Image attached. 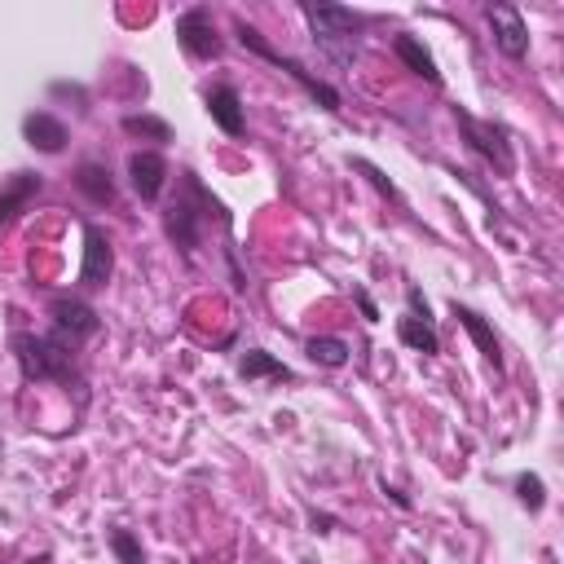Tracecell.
<instances>
[{
  "label": "cell",
  "mask_w": 564,
  "mask_h": 564,
  "mask_svg": "<svg viewBox=\"0 0 564 564\" xmlns=\"http://www.w3.org/2000/svg\"><path fill=\"white\" fill-rule=\"evenodd\" d=\"M234 35H238V44H242L247 53H256L260 62H269V66L286 70V75H291V79H295V84H300V88H304V93H308V97H313L322 110H330V115L339 110V93H335V88H330L322 75H313L304 62H295V57H291V53H282V48H273V44H269V40H264V35H260L251 22H242V18H238V22H234Z\"/></svg>",
  "instance_id": "3"
},
{
  "label": "cell",
  "mask_w": 564,
  "mask_h": 564,
  "mask_svg": "<svg viewBox=\"0 0 564 564\" xmlns=\"http://www.w3.org/2000/svg\"><path fill=\"white\" fill-rule=\"evenodd\" d=\"M212 216H216V220H229L225 203L212 198V189L185 167V172L176 176V194H172V203H167V212H163V234H167V242L181 251V260H194V247L203 242V229H207Z\"/></svg>",
  "instance_id": "1"
},
{
  "label": "cell",
  "mask_w": 564,
  "mask_h": 564,
  "mask_svg": "<svg viewBox=\"0 0 564 564\" xmlns=\"http://www.w3.org/2000/svg\"><path fill=\"white\" fill-rule=\"evenodd\" d=\"M110 551H115V560L119 564H145V551H141V542L128 533V529H110Z\"/></svg>",
  "instance_id": "22"
},
{
  "label": "cell",
  "mask_w": 564,
  "mask_h": 564,
  "mask_svg": "<svg viewBox=\"0 0 564 564\" xmlns=\"http://www.w3.org/2000/svg\"><path fill=\"white\" fill-rule=\"evenodd\" d=\"M238 375H242V379H291V370H286L278 357H269L264 348H247V352L238 357Z\"/></svg>",
  "instance_id": "20"
},
{
  "label": "cell",
  "mask_w": 564,
  "mask_h": 564,
  "mask_svg": "<svg viewBox=\"0 0 564 564\" xmlns=\"http://www.w3.org/2000/svg\"><path fill=\"white\" fill-rule=\"evenodd\" d=\"M449 115H454V123H458V132H463V141L498 172V176H511L516 172V154H511V137H507V128L502 123H494V119H476L467 106H449Z\"/></svg>",
  "instance_id": "5"
},
{
  "label": "cell",
  "mask_w": 564,
  "mask_h": 564,
  "mask_svg": "<svg viewBox=\"0 0 564 564\" xmlns=\"http://www.w3.org/2000/svg\"><path fill=\"white\" fill-rule=\"evenodd\" d=\"M348 167H352V172H361V176H366V181H370V185H375L383 198H397V185H392V181H388V176H383V172H379L370 159H348Z\"/></svg>",
  "instance_id": "23"
},
{
  "label": "cell",
  "mask_w": 564,
  "mask_h": 564,
  "mask_svg": "<svg viewBox=\"0 0 564 564\" xmlns=\"http://www.w3.org/2000/svg\"><path fill=\"white\" fill-rule=\"evenodd\" d=\"M22 141L31 150H40V154H62L70 132H66V123L53 110H26L22 115Z\"/></svg>",
  "instance_id": "11"
},
{
  "label": "cell",
  "mask_w": 564,
  "mask_h": 564,
  "mask_svg": "<svg viewBox=\"0 0 564 564\" xmlns=\"http://www.w3.org/2000/svg\"><path fill=\"white\" fill-rule=\"evenodd\" d=\"M40 189H44V176L40 172H13V176H4V185H0V229H9Z\"/></svg>",
  "instance_id": "13"
},
{
  "label": "cell",
  "mask_w": 564,
  "mask_h": 564,
  "mask_svg": "<svg viewBox=\"0 0 564 564\" xmlns=\"http://www.w3.org/2000/svg\"><path fill=\"white\" fill-rule=\"evenodd\" d=\"M48 330H57L62 339H70V344H84V339H93L97 330H101V317H97V308L84 300V295H70V291H62V295H53L48 300Z\"/></svg>",
  "instance_id": "6"
},
{
  "label": "cell",
  "mask_w": 564,
  "mask_h": 564,
  "mask_svg": "<svg viewBox=\"0 0 564 564\" xmlns=\"http://www.w3.org/2000/svg\"><path fill=\"white\" fill-rule=\"evenodd\" d=\"M75 189L93 203V207H110L115 203V172L101 163V159H84L79 167H75Z\"/></svg>",
  "instance_id": "15"
},
{
  "label": "cell",
  "mask_w": 564,
  "mask_h": 564,
  "mask_svg": "<svg viewBox=\"0 0 564 564\" xmlns=\"http://www.w3.org/2000/svg\"><path fill=\"white\" fill-rule=\"evenodd\" d=\"M115 273V247L101 225L84 220V260H79V291H101Z\"/></svg>",
  "instance_id": "9"
},
{
  "label": "cell",
  "mask_w": 564,
  "mask_h": 564,
  "mask_svg": "<svg viewBox=\"0 0 564 564\" xmlns=\"http://www.w3.org/2000/svg\"><path fill=\"white\" fill-rule=\"evenodd\" d=\"M485 22H489V40L502 57H511V62L529 57V26L516 4H485Z\"/></svg>",
  "instance_id": "8"
},
{
  "label": "cell",
  "mask_w": 564,
  "mask_h": 564,
  "mask_svg": "<svg viewBox=\"0 0 564 564\" xmlns=\"http://www.w3.org/2000/svg\"><path fill=\"white\" fill-rule=\"evenodd\" d=\"M397 335H401L405 348H414V352H423V357H436V352H441V335H436V326L423 322V317L401 313V317H397Z\"/></svg>",
  "instance_id": "17"
},
{
  "label": "cell",
  "mask_w": 564,
  "mask_h": 564,
  "mask_svg": "<svg viewBox=\"0 0 564 564\" xmlns=\"http://www.w3.org/2000/svg\"><path fill=\"white\" fill-rule=\"evenodd\" d=\"M167 159L159 154V150H132L128 154V185L137 189V198H145V203H154L159 194H163V185H167Z\"/></svg>",
  "instance_id": "10"
},
{
  "label": "cell",
  "mask_w": 564,
  "mask_h": 564,
  "mask_svg": "<svg viewBox=\"0 0 564 564\" xmlns=\"http://www.w3.org/2000/svg\"><path fill=\"white\" fill-rule=\"evenodd\" d=\"M516 498H520L529 511H542V507H546V485H542V476L520 471V476H516Z\"/></svg>",
  "instance_id": "21"
},
{
  "label": "cell",
  "mask_w": 564,
  "mask_h": 564,
  "mask_svg": "<svg viewBox=\"0 0 564 564\" xmlns=\"http://www.w3.org/2000/svg\"><path fill=\"white\" fill-rule=\"evenodd\" d=\"M304 352H308L313 366L339 370V366H348V352H352V348H348L339 335H313V339H304Z\"/></svg>",
  "instance_id": "18"
},
{
  "label": "cell",
  "mask_w": 564,
  "mask_h": 564,
  "mask_svg": "<svg viewBox=\"0 0 564 564\" xmlns=\"http://www.w3.org/2000/svg\"><path fill=\"white\" fill-rule=\"evenodd\" d=\"M454 317H458V326L471 335V344H476V352L494 366V375H502V344H498V335H494V326L476 313V308H467V304H458L454 300Z\"/></svg>",
  "instance_id": "14"
},
{
  "label": "cell",
  "mask_w": 564,
  "mask_h": 564,
  "mask_svg": "<svg viewBox=\"0 0 564 564\" xmlns=\"http://www.w3.org/2000/svg\"><path fill=\"white\" fill-rule=\"evenodd\" d=\"M379 489H383V494H388V498H392V502H397V507H401V511H410V498H405V494H401V489H392V485H388V480H379Z\"/></svg>",
  "instance_id": "25"
},
{
  "label": "cell",
  "mask_w": 564,
  "mask_h": 564,
  "mask_svg": "<svg viewBox=\"0 0 564 564\" xmlns=\"http://www.w3.org/2000/svg\"><path fill=\"white\" fill-rule=\"evenodd\" d=\"M119 128H123L128 137H137V141H154V145H167V141H172V123L159 119V115H123Z\"/></svg>",
  "instance_id": "19"
},
{
  "label": "cell",
  "mask_w": 564,
  "mask_h": 564,
  "mask_svg": "<svg viewBox=\"0 0 564 564\" xmlns=\"http://www.w3.org/2000/svg\"><path fill=\"white\" fill-rule=\"evenodd\" d=\"M176 44L194 57V62H212L220 57V35H216V22H212V9L207 4H189L185 13H176Z\"/></svg>",
  "instance_id": "7"
},
{
  "label": "cell",
  "mask_w": 564,
  "mask_h": 564,
  "mask_svg": "<svg viewBox=\"0 0 564 564\" xmlns=\"http://www.w3.org/2000/svg\"><path fill=\"white\" fill-rule=\"evenodd\" d=\"M392 53H397V62H401L410 75H419V79H427V84H441L436 57L427 53V44H423L419 35H410V31H397V35H392Z\"/></svg>",
  "instance_id": "16"
},
{
  "label": "cell",
  "mask_w": 564,
  "mask_h": 564,
  "mask_svg": "<svg viewBox=\"0 0 564 564\" xmlns=\"http://www.w3.org/2000/svg\"><path fill=\"white\" fill-rule=\"evenodd\" d=\"M9 348L18 357L22 379H35V383H70L79 375V366H75L79 361V344L62 339L57 330H44V335L18 330L9 339Z\"/></svg>",
  "instance_id": "2"
},
{
  "label": "cell",
  "mask_w": 564,
  "mask_h": 564,
  "mask_svg": "<svg viewBox=\"0 0 564 564\" xmlns=\"http://www.w3.org/2000/svg\"><path fill=\"white\" fill-rule=\"evenodd\" d=\"M203 101H207L212 123H216L225 137H242L247 115H242V97H238V88H234V84H212V88L203 93Z\"/></svg>",
  "instance_id": "12"
},
{
  "label": "cell",
  "mask_w": 564,
  "mask_h": 564,
  "mask_svg": "<svg viewBox=\"0 0 564 564\" xmlns=\"http://www.w3.org/2000/svg\"><path fill=\"white\" fill-rule=\"evenodd\" d=\"M308 31H313V44H322L335 62H352L357 53V31L366 26V13L357 9H344V4H300Z\"/></svg>",
  "instance_id": "4"
},
{
  "label": "cell",
  "mask_w": 564,
  "mask_h": 564,
  "mask_svg": "<svg viewBox=\"0 0 564 564\" xmlns=\"http://www.w3.org/2000/svg\"><path fill=\"white\" fill-rule=\"evenodd\" d=\"M352 300H357V308H361V317H366V322H379V304L370 300V291H366V286H352Z\"/></svg>",
  "instance_id": "24"
}]
</instances>
